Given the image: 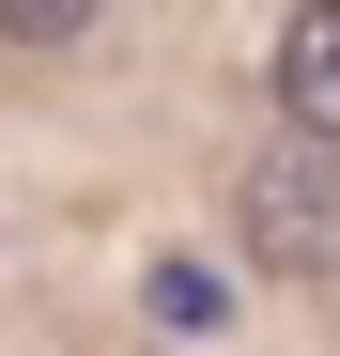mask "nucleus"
<instances>
[{"instance_id": "obj_3", "label": "nucleus", "mask_w": 340, "mask_h": 356, "mask_svg": "<svg viewBox=\"0 0 340 356\" xmlns=\"http://www.w3.org/2000/svg\"><path fill=\"white\" fill-rule=\"evenodd\" d=\"M108 0H0V47H78Z\"/></svg>"}, {"instance_id": "obj_1", "label": "nucleus", "mask_w": 340, "mask_h": 356, "mask_svg": "<svg viewBox=\"0 0 340 356\" xmlns=\"http://www.w3.org/2000/svg\"><path fill=\"white\" fill-rule=\"evenodd\" d=\"M232 232H248V264H278V279H325L340 264V140H278V155H248L232 170Z\"/></svg>"}, {"instance_id": "obj_2", "label": "nucleus", "mask_w": 340, "mask_h": 356, "mask_svg": "<svg viewBox=\"0 0 340 356\" xmlns=\"http://www.w3.org/2000/svg\"><path fill=\"white\" fill-rule=\"evenodd\" d=\"M278 108H294L309 140H340V0H294V31H278Z\"/></svg>"}]
</instances>
